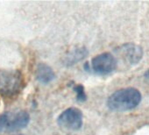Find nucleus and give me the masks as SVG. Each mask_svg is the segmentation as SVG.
<instances>
[{
	"label": "nucleus",
	"instance_id": "10",
	"mask_svg": "<svg viewBox=\"0 0 149 135\" xmlns=\"http://www.w3.org/2000/svg\"><path fill=\"white\" fill-rule=\"evenodd\" d=\"M145 77H146V78H148L149 79V70L146 72V74H145Z\"/></svg>",
	"mask_w": 149,
	"mask_h": 135
},
{
	"label": "nucleus",
	"instance_id": "1",
	"mask_svg": "<svg viewBox=\"0 0 149 135\" xmlns=\"http://www.w3.org/2000/svg\"><path fill=\"white\" fill-rule=\"evenodd\" d=\"M142 96L139 90L129 87L118 90L107 100V106L111 111H125L136 108L141 102Z\"/></svg>",
	"mask_w": 149,
	"mask_h": 135
},
{
	"label": "nucleus",
	"instance_id": "2",
	"mask_svg": "<svg viewBox=\"0 0 149 135\" xmlns=\"http://www.w3.org/2000/svg\"><path fill=\"white\" fill-rule=\"evenodd\" d=\"M23 86V77L19 70H0V95L13 97Z\"/></svg>",
	"mask_w": 149,
	"mask_h": 135
},
{
	"label": "nucleus",
	"instance_id": "8",
	"mask_svg": "<svg viewBox=\"0 0 149 135\" xmlns=\"http://www.w3.org/2000/svg\"><path fill=\"white\" fill-rule=\"evenodd\" d=\"M87 54V51L86 49L83 48V49H77L74 50L71 55L68 57V62L69 64H74L77 61H81L83 58H84V56H86Z\"/></svg>",
	"mask_w": 149,
	"mask_h": 135
},
{
	"label": "nucleus",
	"instance_id": "7",
	"mask_svg": "<svg viewBox=\"0 0 149 135\" xmlns=\"http://www.w3.org/2000/svg\"><path fill=\"white\" fill-rule=\"evenodd\" d=\"M55 78V74L52 68L46 63H39L36 68V79L43 84H47Z\"/></svg>",
	"mask_w": 149,
	"mask_h": 135
},
{
	"label": "nucleus",
	"instance_id": "6",
	"mask_svg": "<svg viewBox=\"0 0 149 135\" xmlns=\"http://www.w3.org/2000/svg\"><path fill=\"white\" fill-rule=\"evenodd\" d=\"M121 51L125 59L131 65L138 64L143 56L142 48L135 44H125L122 47Z\"/></svg>",
	"mask_w": 149,
	"mask_h": 135
},
{
	"label": "nucleus",
	"instance_id": "3",
	"mask_svg": "<svg viewBox=\"0 0 149 135\" xmlns=\"http://www.w3.org/2000/svg\"><path fill=\"white\" fill-rule=\"evenodd\" d=\"M29 114L25 111H10L0 114V132H12L19 131L28 125Z\"/></svg>",
	"mask_w": 149,
	"mask_h": 135
},
{
	"label": "nucleus",
	"instance_id": "11",
	"mask_svg": "<svg viewBox=\"0 0 149 135\" xmlns=\"http://www.w3.org/2000/svg\"><path fill=\"white\" fill-rule=\"evenodd\" d=\"M17 135H22V134H17Z\"/></svg>",
	"mask_w": 149,
	"mask_h": 135
},
{
	"label": "nucleus",
	"instance_id": "4",
	"mask_svg": "<svg viewBox=\"0 0 149 135\" xmlns=\"http://www.w3.org/2000/svg\"><path fill=\"white\" fill-rule=\"evenodd\" d=\"M57 123L64 129L69 131H78L81 129L84 123L83 112L77 108H68L58 117Z\"/></svg>",
	"mask_w": 149,
	"mask_h": 135
},
{
	"label": "nucleus",
	"instance_id": "9",
	"mask_svg": "<svg viewBox=\"0 0 149 135\" xmlns=\"http://www.w3.org/2000/svg\"><path fill=\"white\" fill-rule=\"evenodd\" d=\"M74 91L76 92L77 94V101L79 102H84L87 98V96H86V93H85V90H84V88L83 85L81 84H77L74 87Z\"/></svg>",
	"mask_w": 149,
	"mask_h": 135
},
{
	"label": "nucleus",
	"instance_id": "5",
	"mask_svg": "<svg viewBox=\"0 0 149 135\" xmlns=\"http://www.w3.org/2000/svg\"><path fill=\"white\" fill-rule=\"evenodd\" d=\"M117 68V60L110 53H103L91 60V69L94 73L105 76L113 72Z\"/></svg>",
	"mask_w": 149,
	"mask_h": 135
}]
</instances>
